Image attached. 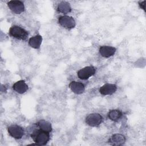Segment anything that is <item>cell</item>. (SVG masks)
<instances>
[{
	"instance_id": "8fae6325",
	"label": "cell",
	"mask_w": 146,
	"mask_h": 146,
	"mask_svg": "<svg viewBox=\"0 0 146 146\" xmlns=\"http://www.w3.org/2000/svg\"><path fill=\"white\" fill-rule=\"evenodd\" d=\"M116 51V48L108 46H102L99 48L100 54L104 58H109L113 55Z\"/></svg>"
},
{
	"instance_id": "52a82bcc",
	"label": "cell",
	"mask_w": 146,
	"mask_h": 146,
	"mask_svg": "<svg viewBox=\"0 0 146 146\" xmlns=\"http://www.w3.org/2000/svg\"><path fill=\"white\" fill-rule=\"evenodd\" d=\"M9 8L14 13L20 14L25 11V6L21 1H10L7 3Z\"/></svg>"
},
{
	"instance_id": "e0dca14e",
	"label": "cell",
	"mask_w": 146,
	"mask_h": 146,
	"mask_svg": "<svg viewBox=\"0 0 146 146\" xmlns=\"http://www.w3.org/2000/svg\"><path fill=\"white\" fill-rule=\"evenodd\" d=\"M145 1H144L140 2H139V4L140 7L141 9H143L144 10H145Z\"/></svg>"
},
{
	"instance_id": "7c38bea8",
	"label": "cell",
	"mask_w": 146,
	"mask_h": 146,
	"mask_svg": "<svg viewBox=\"0 0 146 146\" xmlns=\"http://www.w3.org/2000/svg\"><path fill=\"white\" fill-rule=\"evenodd\" d=\"M13 90L18 94H23L26 92L28 89V86L25 80H21L15 82L13 86Z\"/></svg>"
},
{
	"instance_id": "4fadbf2b",
	"label": "cell",
	"mask_w": 146,
	"mask_h": 146,
	"mask_svg": "<svg viewBox=\"0 0 146 146\" xmlns=\"http://www.w3.org/2000/svg\"><path fill=\"white\" fill-rule=\"evenodd\" d=\"M42 42V37L40 35H36L31 37L29 40V44L30 47L37 49L39 48Z\"/></svg>"
},
{
	"instance_id": "8992f818",
	"label": "cell",
	"mask_w": 146,
	"mask_h": 146,
	"mask_svg": "<svg viewBox=\"0 0 146 146\" xmlns=\"http://www.w3.org/2000/svg\"><path fill=\"white\" fill-rule=\"evenodd\" d=\"M58 23L63 27L71 29H73L76 26V22L74 19L70 16L63 15L58 18Z\"/></svg>"
},
{
	"instance_id": "9c48e42d",
	"label": "cell",
	"mask_w": 146,
	"mask_h": 146,
	"mask_svg": "<svg viewBox=\"0 0 146 146\" xmlns=\"http://www.w3.org/2000/svg\"><path fill=\"white\" fill-rule=\"evenodd\" d=\"M116 90L117 86L116 84L107 83L99 88V92L103 95H110L115 93Z\"/></svg>"
},
{
	"instance_id": "3957f363",
	"label": "cell",
	"mask_w": 146,
	"mask_h": 146,
	"mask_svg": "<svg viewBox=\"0 0 146 146\" xmlns=\"http://www.w3.org/2000/svg\"><path fill=\"white\" fill-rule=\"evenodd\" d=\"M103 121L102 116L97 113L89 114L86 118V123L91 127H98Z\"/></svg>"
},
{
	"instance_id": "5b68a950",
	"label": "cell",
	"mask_w": 146,
	"mask_h": 146,
	"mask_svg": "<svg viewBox=\"0 0 146 146\" xmlns=\"http://www.w3.org/2000/svg\"><path fill=\"white\" fill-rule=\"evenodd\" d=\"M96 72V68L92 66H86L83 68H81L78 71L77 75L79 79L82 80H86L90 77L93 76Z\"/></svg>"
},
{
	"instance_id": "30bf717a",
	"label": "cell",
	"mask_w": 146,
	"mask_h": 146,
	"mask_svg": "<svg viewBox=\"0 0 146 146\" xmlns=\"http://www.w3.org/2000/svg\"><path fill=\"white\" fill-rule=\"evenodd\" d=\"M69 87L74 93L78 95L83 93L85 90L84 85L82 83L76 81H72L70 82Z\"/></svg>"
},
{
	"instance_id": "9a60e30c",
	"label": "cell",
	"mask_w": 146,
	"mask_h": 146,
	"mask_svg": "<svg viewBox=\"0 0 146 146\" xmlns=\"http://www.w3.org/2000/svg\"><path fill=\"white\" fill-rule=\"evenodd\" d=\"M58 10L62 13L67 14L71 11V7L70 3L66 1H62L58 5Z\"/></svg>"
},
{
	"instance_id": "2e32d148",
	"label": "cell",
	"mask_w": 146,
	"mask_h": 146,
	"mask_svg": "<svg viewBox=\"0 0 146 146\" xmlns=\"http://www.w3.org/2000/svg\"><path fill=\"white\" fill-rule=\"evenodd\" d=\"M121 116L122 112L119 110H112L108 113V118L113 121H117Z\"/></svg>"
},
{
	"instance_id": "7a4b0ae2",
	"label": "cell",
	"mask_w": 146,
	"mask_h": 146,
	"mask_svg": "<svg viewBox=\"0 0 146 146\" xmlns=\"http://www.w3.org/2000/svg\"><path fill=\"white\" fill-rule=\"evenodd\" d=\"M9 33L11 37L19 40H26L29 35V33L25 29L17 25L11 26Z\"/></svg>"
},
{
	"instance_id": "277c9868",
	"label": "cell",
	"mask_w": 146,
	"mask_h": 146,
	"mask_svg": "<svg viewBox=\"0 0 146 146\" xmlns=\"http://www.w3.org/2000/svg\"><path fill=\"white\" fill-rule=\"evenodd\" d=\"M7 131L12 137L17 139H21L25 134L24 129L22 127L16 124L10 125L7 128Z\"/></svg>"
},
{
	"instance_id": "5bb4252c",
	"label": "cell",
	"mask_w": 146,
	"mask_h": 146,
	"mask_svg": "<svg viewBox=\"0 0 146 146\" xmlns=\"http://www.w3.org/2000/svg\"><path fill=\"white\" fill-rule=\"evenodd\" d=\"M38 126L40 129L41 130H43L44 131L47 132H50L52 131V125L51 124L44 119L40 120L38 123H37Z\"/></svg>"
},
{
	"instance_id": "ba28073f",
	"label": "cell",
	"mask_w": 146,
	"mask_h": 146,
	"mask_svg": "<svg viewBox=\"0 0 146 146\" xmlns=\"http://www.w3.org/2000/svg\"><path fill=\"white\" fill-rule=\"evenodd\" d=\"M126 141L125 136L120 133L112 135L108 140V143L112 145H122Z\"/></svg>"
},
{
	"instance_id": "6da1fadb",
	"label": "cell",
	"mask_w": 146,
	"mask_h": 146,
	"mask_svg": "<svg viewBox=\"0 0 146 146\" xmlns=\"http://www.w3.org/2000/svg\"><path fill=\"white\" fill-rule=\"evenodd\" d=\"M31 137L33 141L38 145H46L50 140L49 132L40 129L34 131L31 135Z\"/></svg>"
}]
</instances>
